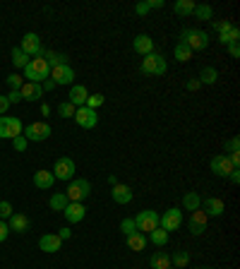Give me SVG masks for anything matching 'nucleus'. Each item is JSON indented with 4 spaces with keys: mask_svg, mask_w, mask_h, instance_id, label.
Returning <instances> with one entry per match:
<instances>
[{
    "mask_svg": "<svg viewBox=\"0 0 240 269\" xmlns=\"http://www.w3.org/2000/svg\"><path fill=\"white\" fill-rule=\"evenodd\" d=\"M51 77V67L44 58H31L29 60V65L24 67V82H36L41 84L44 80Z\"/></svg>",
    "mask_w": 240,
    "mask_h": 269,
    "instance_id": "nucleus-1",
    "label": "nucleus"
},
{
    "mask_svg": "<svg viewBox=\"0 0 240 269\" xmlns=\"http://www.w3.org/2000/svg\"><path fill=\"white\" fill-rule=\"evenodd\" d=\"M180 44H185L190 51H204V48L209 46V36H207V31H202V29H183Z\"/></svg>",
    "mask_w": 240,
    "mask_h": 269,
    "instance_id": "nucleus-2",
    "label": "nucleus"
},
{
    "mask_svg": "<svg viewBox=\"0 0 240 269\" xmlns=\"http://www.w3.org/2000/svg\"><path fill=\"white\" fill-rule=\"evenodd\" d=\"M65 195H67L70 202H84L87 197L92 195V185H89V180H84V178H72L67 190H65Z\"/></svg>",
    "mask_w": 240,
    "mask_h": 269,
    "instance_id": "nucleus-3",
    "label": "nucleus"
},
{
    "mask_svg": "<svg viewBox=\"0 0 240 269\" xmlns=\"http://www.w3.org/2000/svg\"><path fill=\"white\" fill-rule=\"evenodd\" d=\"M166 70H168L166 58L161 53H149L142 60V72L144 74H166Z\"/></svg>",
    "mask_w": 240,
    "mask_h": 269,
    "instance_id": "nucleus-4",
    "label": "nucleus"
},
{
    "mask_svg": "<svg viewBox=\"0 0 240 269\" xmlns=\"http://www.w3.org/2000/svg\"><path fill=\"white\" fill-rule=\"evenodd\" d=\"M22 135L27 137V142H44V139H48L53 135V130H51L48 123H31V125H27L22 130Z\"/></svg>",
    "mask_w": 240,
    "mask_h": 269,
    "instance_id": "nucleus-5",
    "label": "nucleus"
},
{
    "mask_svg": "<svg viewBox=\"0 0 240 269\" xmlns=\"http://www.w3.org/2000/svg\"><path fill=\"white\" fill-rule=\"evenodd\" d=\"M180 223H183V209H178V207H171L164 216H158V228H164L168 233L178 231Z\"/></svg>",
    "mask_w": 240,
    "mask_h": 269,
    "instance_id": "nucleus-6",
    "label": "nucleus"
},
{
    "mask_svg": "<svg viewBox=\"0 0 240 269\" xmlns=\"http://www.w3.org/2000/svg\"><path fill=\"white\" fill-rule=\"evenodd\" d=\"M19 48H22V51H24L29 58L46 56V51L41 48V39H38L34 31H29V34H24V36H22V44H19Z\"/></svg>",
    "mask_w": 240,
    "mask_h": 269,
    "instance_id": "nucleus-7",
    "label": "nucleus"
},
{
    "mask_svg": "<svg viewBox=\"0 0 240 269\" xmlns=\"http://www.w3.org/2000/svg\"><path fill=\"white\" fill-rule=\"evenodd\" d=\"M135 223H137L139 233H151L154 228H158V214L154 209H144L135 216Z\"/></svg>",
    "mask_w": 240,
    "mask_h": 269,
    "instance_id": "nucleus-8",
    "label": "nucleus"
},
{
    "mask_svg": "<svg viewBox=\"0 0 240 269\" xmlns=\"http://www.w3.org/2000/svg\"><path fill=\"white\" fill-rule=\"evenodd\" d=\"M53 176H56V180H72L74 176V161L70 157H60L56 161V168H53Z\"/></svg>",
    "mask_w": 240,
    "mask_h": 269,
    "instance_id": "nucleus-9",
    "label": "nucleus"
},
{
    "mask_svg": "<svg viewBox=\"0 0 240 269\" xmlns=\"http://www.w3.org/2000/svg\"><path fill=\"white\" fill-rule=\"evenodd\" d=\"M74 121H77V125H79V128H84V130H92V128H96V123H99V116H96V111H92V108L82 106V108H77V113H74Z\"/></svg>",
    "mask_w": 240,
    "mask_h": 269,
    "instance_id": "nucleus-10",
    "label": "nucleus"
},
{
    "mask_svg": "<svg viewBox=\"0 0 240 269\" xmlns=\"http://www.w3.org/2000/svg\"><path fill=\"white\" fill-rule=\"evenodd\" d=\"M63 214H65V219H67V223H79L87 216V207L82 202H67Z\"/></svg>",
    "mask_w": 240,
    "mask_h": 269,
    "instance_id": "nucleus-11",
    "label": "nucleus"
},
{
    "mask_svg": "<svg viewBox=\"0 0 240 269\" xmlns=\"http://www.w3.org/2000/svg\"><path fill=\"white\" fill-rule=\"evenodd\" d=\"M19 94H22V101H31V103L44 99V89H41V84H36V82H24L22 89H19Z\"/></svg>",
    "mask_w": 240,
    "mask_h": 269,
    "instance_id": "nucleus-12",
    "label": "nucleus"
},
{
    "mask_svg": "<svg viewBox=\"0 0 240 269\" xmlns=\"http://www.w3.org/2000/svg\"><path fill=\"white\" fill-rule=\"evenodd\" d=\"M51 80L56 82V87L58 84H72L74 70L70 67V63H67V65H60V67H53V70H51Z\"/></svg>",
    "mask_w": 240,
    "mask_h": 269,
    "instance_id": "nucleus-13",
    "label": "nucleus"
},
{
    "mask_svg": "<svg viewBox=\"0 0 240 269\" xmlns=\"http://www.w3.org/2000/svg\"><path fill=\"white\" fill-rule=\"evenodd\" d=\"M207 219H209V216H207L204 212H199V209H197V212H192L190 221H187L190 233H192V236H202V233L207 231Z\"/></svg>",
    "mask_w": 240,
    "mask_h": 269,
    "instance_id": "nucleus-14",
    "label": "nucleus"
},
{
    "mask_svg": "<svg viewBox=\"0 0 240 269\" xmlns=\"http://www.w3.org/2000/svg\"><path fill=\"white\" fill-rule=\"evenodd\" d=\"M231 171H233V164L228 161L226 154L212 159V173H216V176H221V178H228L231 176Z\"/></svg>",
    "mask_w": 240,
    "mask_h": 269,
    "instance_id": "nucleus-15",
    "label": "nucleus"
},
{
    "mask_svg": "<svg viewBox=\"0 0 240 269\" xmlns=\"http://www.w3.org/2000/svg\"><path fill=\"white\" fill-rule=\"evenodd\" d=\"M132 48L139 56H149V53H154V41H151L149 34H137L135 41H132Z\"/></svg>",
    "mask_w": 240,
    "mask_h": 269,
    "instance_id": "nucleus-16",
    "label": "nucleus"
},
{
    "mask_svg": "<svg viewBox=\"0 0 240 269\" xmlns=\"http://www.w3.org/2000/svg\"><path fill=\"white\" fill-rule=\"evenodd\" d=\"M204 209V214L207 216H221L223 212H226V204L219 200V197H207V200H202V204H199Z\"/></svg>",
    "mask_w": 240,
    "mask_h": 269,
    "instance_id": "nucleus-17",
    "label": "nucleus"
},
{
    "mask_svg": "<svg viewBox=\"0 0 240 269\" xmlns=\"http://www.w3.org/2000/svg\"><path fill=\"white\" fill-rule=\"evenodd\" d=\"M111 197H113V202H118V204H128L132 202V187L130 185H123V183H115V185L111 187Z\"/></svg>",
    "mask_w": 240,
    "mask_h": 269,
    "instance_id": "nucleus-18",
    "label": "nucleus"
},
{
    "mask_svg": "<svg viewBox=\"0 0 240 269\" xmlns=\"http://www.w3.org/2000/svg\"><path fill=\"white\" fill-rule=\"evenodd\" d=\"M38 248L44 252H58L63 248V241L58 238V233H46V236L38 238Z\"/></svg>",
    "mask_w": 240,
    "mask_h": 269,
    "instance_id": "nucleus-19",
    "label": "nucleus"
},
{
    "mask_svg": "<svg viewBox=\"0 0 240 269\" xmlns=\"http://www.w3.org/2000/svg\"><path fill=\"white\" fill-rule=\"evenodd\" d=\"M53 180H56L53 171L41 168V171H36V173H34V185H36L38 190H51V187H53Z\"/></svg>",
    "mask_w": 240,
    "mask_h": 269,
    "instance_id": "nucleus-20",
    "label": "nucleus"
},
{
    "mask_svg": "<svg viewBox=\"0 0 240 269\" xmlns=\"http://www.w3.org/2000/svg\"><path fill=\"white\" fill-rule=\"evenodd\" d=\"M87 96H89L87 87H84V84H74L72 89H70V99H67V101L72 103L74 108H82L84 103H87Z\"/></svg>",
    "mask_w": 240,
    "mask_h": 269,
    "instance_id": "nucleus-21",
    "label": "nucleus"
},
{
    "mask_svg": "<svg viewBox=\"0 0 240 269\" xmlns=\"http://www.w3.org/2000/svg\"><path fill=\"white\" fill-rule=\"evenodd\" d=\"M8 228L15 233H27L29 231V216H24V214H12Z\"/></svg>",
    "mask_w": 240,
    "mask_h": 269,
    "instance_id": "nucleus-22",
    "label": "nucleus"
},
{
    "mask_svg": "<svg viewBox=\"0 0 240 269\" xmlns=\"http://www.w3.org/2000/svg\"><path fill=\"white\" fill-rule=\"evenodd\" d=\"M128 238V248L130 250H135V252H139V250H144L147 248V243H149V238H147V233H139V231H135L132 236H125Z\"/></svg>",
    "mask_w": 240,
    "mask_h": 269,
    "instance_id": "nucleus-23",
    "label": "nucleus"
},
{
    "mask_svg": "<svg viewBox=\"0 0 240 269\" xmlns=\"http://www.w3.org/2000/svg\"><path fill=\"white\" fill-rule=\"evenodd\" d=\"M44 60L48 63L51 70H53V67H60V65H67V56H65V53H58V51H46Z\"/></svg>",
    "mask_w": 240,
    "mask_h": 269,
    "instance_id": "nucleus-24",
    "label": "nucleus"
},
{
    "mask_svg": "<svg viewBox=\"0 0 240 269\" xmlns=\"http://www.w3.org/2000/svg\"><path fill=\"white\" fill-rule=\"evenodd\" d=\"M149 264H151V269H168L171 267V257H168L166 252H154L149 257Z\"/></svg>",
    "mask_w": 240,
    "mask_h": 269,
    "instance_id": "nucleus-25",
    "label": "nucleus"
},
{
    "mask_svg": "<svg viewBox=\"0 0 240 269\" xmlns=\"http://www.w3.org/2000/svg\"><path fill=\"white\" fill-rule=\"evenodd\" d=\"M29 60H31V58L27 56V53H24V51H22V48H12V65L15 67H19V70H24V67L29 65Z\"/></svg>",
    "mask_w": 240,
    "mask_h": 269,
    "instance_id": "nucleus-26",
    "label": "nucleus"
},
{
    "mask_svg": "<svg viewBox=\"0 0 240 269\" xmlns=\"http://www.w3.org/2000/svg\"><path fill=\"white\" fill-rule=\"evenodd\" d=\"M199 204H202V197L197 195V193H185L183 207L187 209V212H197V209H199Z\"/></svg>",
    "mask_w": 240,
    "mask_h": 269,
    "instance_id": "nucleus-27",
    "label": "nucleus"
},
{
    "mask_svg": "<svg viewBox=\"0 0 240 269\" xmlns=\"http://www.w3.org/2000/svg\"><path fill=\"white\" fill-rule=\"evenodd\" d=\"M173 10H176V15H180V17H187V15L194 12V3L192 0H176Z\"/></svg>",
    "mask_w": 240,
    "mask_h": 269,
    "instance_id": "nucleus-28",
    "label": "nucleus"
},
{
    "mask_svg": "<svg viewBox=\"0 0 240 269\" xmlns=\"http://www.w3.org/2000/svg\"><path fill=\"white\" fill-rule=\"evenodd\" d=\"M22 130H24V125H22V121L19 118H8V139H15L22 135Z\"/></svg>",
    "mask_w": 240,
    "mask_h": 269,
    "instance_id": "nucleus-29",
    "label": "nucleus"
},
{
    "mask_svg": "<svg viewBox=\"0 0 240 269\" xmlns=\"http://www.w3.org/2000/svg\"><path fill=\"white\" fill-rule=\"evenodd\" d=\"M149 241L154 243L156 248H164L168 243V231H164V228H154V231L149 233Z\"/></svg>",
    "mask_w": 240,
    "mask_h": 269,
    "instance_id": "nucleus-30",
    "label": "nucleus"
},
{
    "mask_svg": "<svg viewBox=\"0 0 240 269\" xmlns=\"http://www.w3.org/2000/svg\"><path fill=\"white\" fill-rule=\"evenodd\" d=\"M219 80V72H216V67H202V72H199V84H214Z\"/></svg>",
    "mask_w": 240,
    "mask_h": 269,
    "instance_id": "nucleus-31",
    "label": "nucleus"
},
{
    "mask_svg": "<svg viewBox=\"0 0 240 269\" xmlns=\"http://www.w3.org/2000/svg\"><path fill=\"white\" fill-rule=\"evenodd\" d=\"M67 202H70V200H67V195H65V193H56V195L51 197V209H53V212H63L65 207H67Z\"/></svg>",
    "mask_w": 240,
    "mask_h": 269,
    "instance_id": "nucleus-32",
    "label": "nucleus"
},
{
    "mask_svg": "<svg viewBox=\"0 0 240 269\" xmlns=\"http://www.w3.org/2000/svg\"><path fill=\"white\" fill-rule=\"evenodd\" d=\"M171 264L176 269H183V267H187L190 264V252H185V250H178L173 257H171Z\"/></svg>",
    "mask_w": 240,
    "mask_h": 269,
    "instance_id": "nucleus-33",
    "label": "nucleus"
},
{
    "mask_svg": "<svg viewBox=\"0 0 240 269\" xmlns=\"http://www.w3.org/2000/svg\"><path fill=\"white\" fill-rule=\"evenodd\" d=\"M238 39H240V29L238 27H231V31L221 34V36H219V41H221L223 46H231V44H238Z\"/></svg>",
    "mask_w": 240,
    "mask_h": 269,
    "instance_id": "nucleus-34",
    "label": "nucleus"
},
{
    "mask_svg": "<svg viewBox=\"0 0 240 269\" xmlns=\"http://www.w3.org/2000/svg\"><path fill=\"white\" fill-rule=\"evenodd\" d=\"M173 56H176V60L178 63H187L190 58H192V51L185 46V44H178L176 46V51H173Z\"/></svg>",
    "mask_w": 240,
    "mask_h": 269,
    "instance_id": "nucleus-35",
    "label": "nucleus"
},
{
    "mask_svg": "<svg viewBox=\"0 0 240 269\" xmlns=\"http://www.w3.org/2000/svg\"><path fill=\"white\" fill-rule=\"evenodd\" d=\"M74 113H77V108H74L70 101H63L58 106V116H60V118H74Z\"/></svg>",
    "mask_w": 240,
    "mask_h": 269,
    "instance_id": "nucleus-36",
    "label": "nucleus"
},
{
    "mask_svg": "<svg viewBox=\"0 0 240 269\" xmlns=\"http://www.w3.org/2000/svg\"><path fill=\"white\" fill-rule=\"evenodd\" d=\"M103 101H106V99H103V94H92V96H87V103H84V106H87V108H92V111H96L99 106H103Z\"/></svg>",
    "mask_w": 240,
    "mask_h": 269,
    "instance_id": "nucleus-37",
    "label": "nucleus"
},
{
    "mask_svg": "<svg viewBox=\"0 0 240 269\" xmlns=\"http://www.w3.org/2000/svg\"><path fill=\"white\" fill-rule=\"evenodd\" d=\"M192 15H197L199 19H212L214 10L209 8V5H194V12H192Z\"/></svg>",
    "mask_w": 240,
    "mask_h": 269,
    "instance_id": "nucleus-38",
    "label": "nucleus"
},
{
    "mask_svg": "<svg viewBox=\"0 0 240 269\" xmlns=\"http://www.w3.org/2000/svg\"><path fill=\"white\" fill-rule=\"evenodd\" d=\"M120 231L125 233V236H132V233L137 231V223H135V219H123V221H120Z\"/></svg>",
    "mask_w": 240,
    "mask_h": 269,
    "instance_id": "nucleus-39",
    "label": "nucleus"
},
{
    "mask_svg": "<svg viewBox=\"0 0 240 269\" xmlns=\"http://www.w3.org/2000/svg\"><path fill=\"white\" fill-rule=\"evenodd\" d=\"M223 147H226V154H238L240 139H238V137H231L228 142H226V144H223Z\"/></svg>",
    "mask_w": 240,
    "mask_h": 269,
    "instance_id": "nucleus-40",
    "label": "nucleus"
},
{
    "mask_svg": "<svg viewBox=\"0 0 240 269\" xmlns=\"http://www.w3.org/2000/svg\"><path fill=\"white\" fill-rule=\"evenodd\" d=\"M8 84H10V89H22V84H24V77H19V74H10L8 77Z\"/></svg>",
    "mask_w": 240,
    "mask_h": 269,
    "instance_id": "nucleus-41",
    "label": "nucleus"
},
{
    "mask_svg": "<svg viewBox=\"0 0 240 269\" xmlns=\"http://www.w3.org/2000/svg\"><path fill=\"white\" fill-rule=\"evenodd\" d=\"M12 214H15V209H12V204L3 200V202H0V219H10Z\"/></svg>",
    "mask_w": 240,
    "mask_h": 269,
    "instance_id": "nucleus-42",
    "label": "nucleus"
},
{
    "mask_svg": "<svg viewBox=\"0 0 240 269\" xmlns=\"http://www.w3.org/2000/svg\"><path fill=\"white\" fill-rule=\"evenodd\" d=\"M12 144H15V151H27V147H29V142H27V137H24V135L15 137V139H12Z\"/></svg>",
    "mask_w": 240,
    "mask_h": 269,
    "instance_id": "nucleus-43",
    "label": "nucleus"
},
{
    "mask_svg": "<svg viewBox=\"0 0 240 269\" xmlns=\"http://www.w3.org/2000/svg\"><path fill=\"white\" fill-rule=\"evenodd\" d=\"M231 22H228V19H226V22H216V24H214V29H216V31H219V36H221V34H226V31H231Z\"/></svg>",
    "mask_w": 240,
    "mask_h": 269,
    "instance_id": "nucleus-44",
    "label": "nucleus"
},
{
    "mask_svg": "<svg viewBox=\"0 0 240 269\" xmlns=\"http://www.w3.org/2000/svg\"><path fill=\"white\" fill-rule=\"evenodd\" d=\"M0 139H8V116H0Z\"/></svg>",
    "mask_w": 240,
    "mask_h": 269,
    "instance_id": "nucleus-45",
    "label": "nucleus"
},
{
    "mask_svg": "<svg viewBox=\"0 0 240 269\" xmlns=\"http://www.w3.org/2000/svg\"><path fill=\"white\" fill-rule=\"evenodd\" d=\"M149 0H144V3H137V5H135V12H137V15H147L149 12Z\"/></svg>",
    "mask_w": 240,
    "mask_h": 269,
    "instance_id": "nucleus-46",
    "label": "nucleus"
},
{
    "mask_svg": "<svg viewBox=\"0 0 240 269\" xmlns=\"http://www.w3.org/2000/svg\"><path fill=\"white\" fill-rule=\"evenodd\" d=\"M8 101L10 103H19V101H22V94H19V89H12V92L8 94Z\"/></svg>",
    "mask_w": 240,
    "mask_h": 269,
    "instance_id": "nucleus-47",
    "label": "nucleus"
},
{
    "mask_svg": "<svg viewBox=\"0 0 240 269\" xmlns=\"http://www.w3.org/2000/svg\"><path fill=\"white\" fill-rule=\"evenodd\" d=\"M41 89H44V92H53V89H56V82L48 77V80H44V82H41Z\"/></svg>",
    "mask_w": 240,
    "mask_h": 269,
    "instance_id": "nucleus-48",
    "label": "nucleus"
},
{
    "mask_svg": "<svg viewBox=\"0 0 240 269\" xmlns=\"http://www.w3.org/2000/svg\"><path fill=\"white\" fill-rule=\"evenodd\" d=\"M8 233H10V228H8V223L3 221V219H0V243L5 241V238H8Z\"/></svg>",
    "mask_w": 240,
    "mask_h": 269,
    "instance_id": "nucleus-49",
    "label": "nucleus"
},
{
    "mask_svg": "<svg viewBox=\"0 0 240 269\" xmlns=\"http://www.w3.org/2000/svg\"><path fill=\"white\" fill-rule=\"evenodd\" d=\"M10 108V101H8V96H0V116H5V111Z\"/></svg>",
    "mask_w": 240,
    "mask_h": 269,
    "instance_id": "nucleus-50",
    "label": "nucleus"
},
{
    "mask_svg": "<svg viewBox=\"0 0 240 269\" xmlns=\"http://www.w3.org/2000/svg\"><path fill=\"white\" fill-rule=\"evenodd\" d=\"M228 53H231V58H240V46L238 44H231V46H228Z\"/></svg>",
    "mask_w": 240,
    "mask_h": 269,
    "instance_id": "nucleus-51",
    "label": "nucleus"
},
{
    "mask_svg": "<svg viewBox=\"0 0 240 269\" xmlns=\"http://www.w3.org/2000/svg\"><path fill=\"white\" fill-rule=\"evenodd\" d=\"M70 236H72V231H70L67 226H65V228H60V233H58V238H60V241H67Z\"/></svg>",
    "mask_w": 240,
    "mask_h": 269,
    "instance_id": "nucleus-52",
    "label": "nucleus"
},
{
    "mask_svg": "<svg viewBox=\"0 0 240 269\" xmlns=\"http://www.w3.org/2000/svg\"><path fill=\"white\" fill-rule=\"evenodd\" d=\"M228 178H231V183H240V168H233Z\"/></svg>",
    "mask_w": 240,
    "mask_h": 269,
    "instance_id": "nucleus-53",
    "label": "nucleus"
},
{
    "mask_svg": "<svg viewBox=\"0 0 240 269\" xmlns=\"http://www.w3.org/2000/svg\"><path fill=\"white\" fill-rule=\"evenodd\" d=\"M149 8H151V10H161V8H164V0H149Z\"/></svg>",
    "mask_w": 240,
    "mask_h": 269,
    "instance_id": "nucleus-54",
    "label": "nucleus"
},
{
    "mask_svg": "<svg viewBox=\"0 0 240 269\" xmlns=\"http://www.w3.org/2000/svg\"><path fill=\"white\" fill-rule=\"evenodd\" d=\"M199 87H202V84L197 82V80H190V82H187V89H190V92H197Z\"/></svg>",
    "mask_w": 240,
    "mask_h": 269,
    "instance_id": "nucleus-55",
    "label": "nucleus"
},
{
    "mask_svg": "<svg viewBox=\"0 0 240 269\" xmlns=\"http://www.w3.org/2000/svg\"><path fill=\"white\" fill-rule=\"evenodd\" d=\"M41 113H44V116H48V113H51V106H48V103H44V106H41Z\"/></svg>",
    "mask_w": 240,
    "mask_h": 269,
    "instance_id": "nucleus-56",
    "label": "nucleus"
},
{
    "mask_svg": "<svg viewBox=\"0 0 240 269\" xmlns=\"http://www.w3.org/2000/svg\"><path fill=\"white\" fill-rule=\"evenodd\" d=\"M199 269H209V267H199Z\"/></svg>",
    "mask_w": 240,
    "mask_h": 269,
    "instance_id": "nucleus-57",
    "label": "nucleus"
}]
</instances>
